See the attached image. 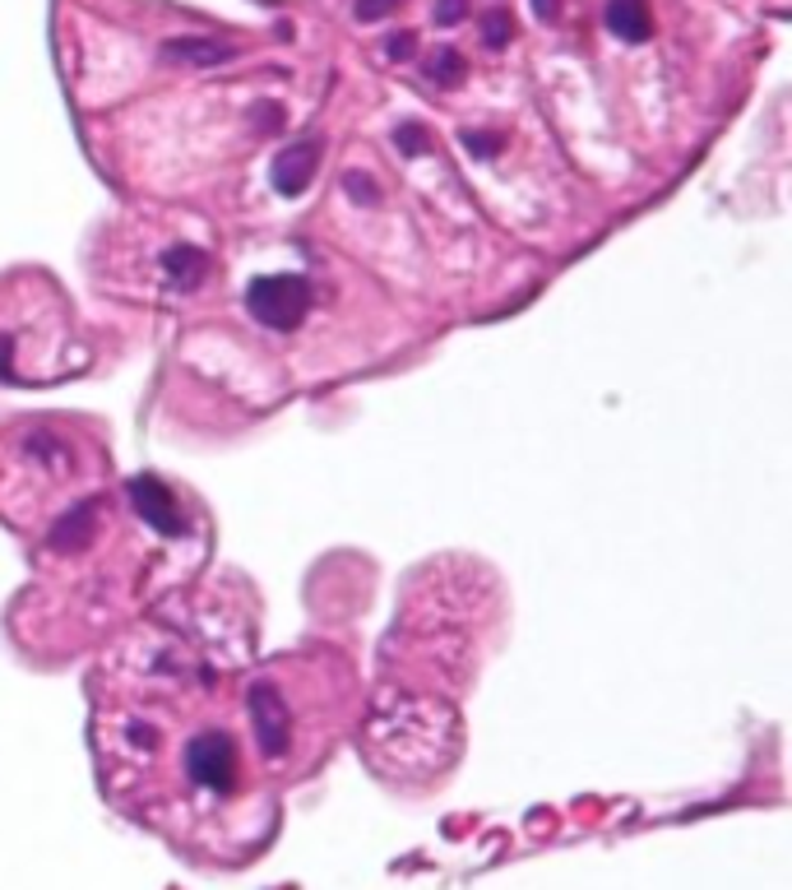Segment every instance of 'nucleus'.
<instances>
[{
  "label": "nucleus",
  "mask_w": 792,
  "mask_h": 890,
  "mask_svg": "<svg viewBox=\"0 0 792 890\" xmlns=\"http://www.w3.org/2000/svg\"><path fill=\"white\" fill-rule=\"evenodd\" d=\"M200 659H190L186 649V691H190V705H196V719H186L181 729V779L190 784V793L204 803H236V788L246 779V765H242V737L228 719H213L200 714Z\"/></svg>",
  "instance_id": "nucleus-1"
},
{
  "label": "nucleus",
  "mask_w": 792,
  "mask_h": 890,
  "mask_svg": "<svg viewBox=\"0 0 792 890\" xmlns=\"http://www.w3.org/2000/svg\"><path fill=\"white\" fill-rule=\"evenodd\" d=\"M344 186H348V196H352V200H362V205H371V200H376V190H371V177H367V172H352V177H344Z\"/></svg>",
  "instance_id": "nucleus-10"
},
{
  "label": "nucleus",
  "mask_w": 792,
  "mask_h": 890,
  "mask_svg": "<svg viewBox=\"0 0 792 890\" xmlns=\"http://www.w3.org/2000/svg\"><path fill=\"white\" fill-rule=\"evenodd\" d=\"M394 144H399L403 154H422V149H426V130H422V126H399V130H394Z\"/></svg>",
  "instance_id": "nucleus-9"
},
{
  "label": "nucleus",
  "mask_w": 792,
  "mask_h": 890,
  "mask_svg": "<svg viewBox=\"0 0 792 890\" xmlns=\"http://www.w3.org/2000/svg\"><path fill=\"white\" fill-rule=\"evenodd\" d=\"M130 501H135L139 520H149L154 528H162V534H181V528H186L172 492H167L162 483H154V478H135V483H130Z\"/></svg>",
  "instance_id": "nucleus-3"
},
{
  "label": "nucleus",
  "mask_w": 792,
  "mask_h": 890,
  "mask_svg": "<svg viewBox=\"0 0 792 890\" xmlns=\"http://www.w3.org/2000/svg\"><path fill=\"white\" fill-rule=\"evenodd\" d=\"M390 10H399V0H357V19H367V23Z\"/></svg>",
  "instance_id": "nucleus-11"
},
{
  "label": "nucleus",
  "mask_w": 792,
  "mask_h": 890,
  "mask_svg": "<svg viewBox=\"0 0 792 890\" xmlns=\"http://www.w3.org/2000/svg\"><path fill=\"white\" fill-rule=\"evenodd\" d=\"M608 29L621 38V42H644L650 38V6L644 0H608Z\"/></svg>",
  "instance_id": "nucleus-6"
},
{
  "label": "nucleus",
  "mask_w": 792,
  "mask_h": 890,
  "mask_svg": "<svg viewBox=\"0 0 792 890\" xmlns=\"http://www.w3.org/2000/svg\"><path fill=\"white\" fill-rule=\"evenodd\" d=\"M483 42L487 46H506L510 42V14H487L483 19Z\"/></svg>",
  "instance_id": "nucleus-8"
},
{
  "label": "nucleus",
  "mask_w": 792,
  "mask_h": 890,
  "mask_svg": "<svg viewBox=\"0 0 792 890\" xmlns=\"http://www.w3.org/2000/svg\"><path fill=\"white\" fill-rule=\"evenodd\" d=\"M426 70H431V80L450 88V84H460V80H464V56H460V52H450V46H441V52L426 61Z\"/></svg>",
  "instance_id": "nucleus-7"
},
{
  "label": "nucleus",
  "mask_w": 792,
  "mask_h": 890,
  "mask_svg": "<svg viewBox=\"0 0 792 890\" xmlns=\"http://www.w3.org/2000/svg\"><path fill=\"white\" fill-rule=\"evenodd\" d=\"M464 14H468L464 0H441V6H436V23H445V29H450V23H460Z\"/></svg>",
  "instance_id": "nucleus-12"
},
{
  "label": "nucleus",
  "mask_w": 792,
  "mask_h": 890,
  "mask_svg": "<svg viewBox=\"0 0 792 890\" xmlns=\"http://www.w3.org/2000/svg\"><path fill=\"white\" fill-rule=\"evenodd\" d=\"M538 14L542 19H557V0H538Z\"/></svg>",
  "instance_id": "nucleus-14"
},
{
  "label": "nucleus",
  "mask_w": 792,
  "mask_h": 890,
  "mask_svg": "<svg viewBox=\"0 0 792 890\" xmlns=\"http://www.w3.org/2000/svg\"><path fill=\"white\" fill-rule=\"evenodd\" d=\"M162 61L190 65V70H209V65L232 61V46L219 42V38H172V42L162 46Z\"/></svg>",
  "instance_id": "nucleus-5"
},
{
  "label": "nucleus",
  "mask_w": 792,
  "mask_h": 890,
  "mask_svg": "<svg viewBox=\"0 0 792 890\" xmlns=\"http://www.w3.org/2000/svg\"><path fill=\"white\" fill-rule=\"evenodd\" d=\"M390 56H394V61H403V56H413V38H408V33H399V38L390 42Z\"/></svg>",
  "instance_id": "nucleus-13"
},
{
  "label": "nucleus",
  "mask_w": 792,
  "mask_h": 890,
  "mask_svg": "<svg viewBox=\"0 0 792 890\" xmlns=\"http://www.w3.org/2000/svg\"><path fill=\"white\" fill-rule=\"evenodd\" d=\"M251 316L270 329H297L306 316V283L293 274H274V279H255L251 283Z\"/></svg>",
  "instance_id": "nucleus-2"
},
{
  "label": "nucleus",
  "mask_w": 792,
  "mask_h": 890,
  "mask_svg": "<svg viewBox=\"0 0 792 890\" xmlns=\"http://www.w3.org/2000/svg\"><path fill=\"white\" fill-rule=\"evenodd\" d=\"M316 163H320V149L310 139H302V144H293V149H283L278 158H274V186L283 190V196H302V190L310 186V177H316Z\"/></svg>",
  "instance_id": "nucleus-4"
}]
</instances>
